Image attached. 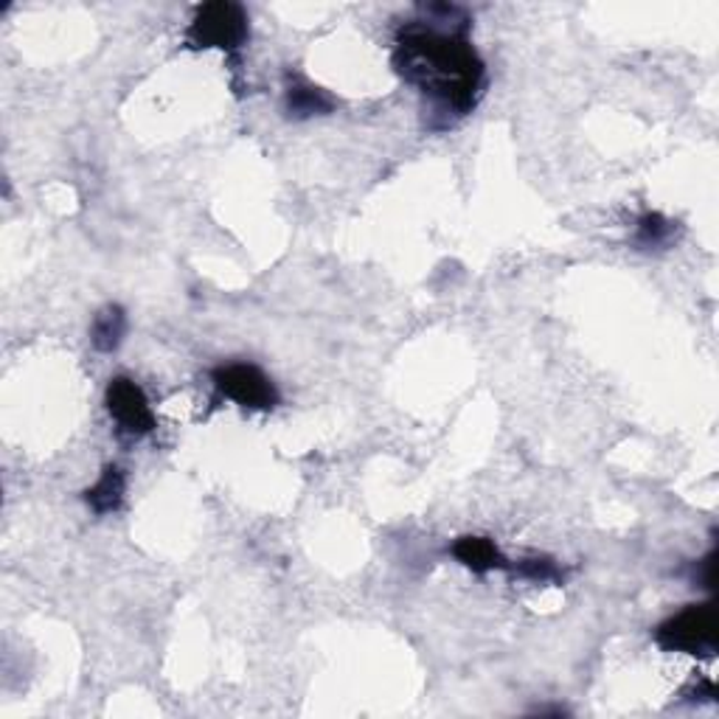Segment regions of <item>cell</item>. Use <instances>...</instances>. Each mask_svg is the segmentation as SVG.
<instances>
[{
	"instance_id": "cell-5",
	"label": "cell",
	"mask_w": 719,
	"mask_h": 719,
	"mask_svg": "<svg viewBox=\"0 0 719 719\" xmlns=\"http://www.w3.org/2000/svg\"><path fill=\"white\" fill-rule=\"evenodd\" d=\"M107 411L116 420L121 433L127 436H146L155 431V413H152L150 400L141 391V385L130 380V377H116L107 385Z\"/></svg>"
},
{
	"instance_id": "cell-3",
	"label": "cell",
	"mask_w": 719,
	"mask_h": 719,
	"mask_svg": "<svg viewBox=\"0 0 719 719\" xmlns=\"http://www.w3.org/2000/svg\"><path fill=\"white\" fill-rule=\"evenodd\" d=\"M655 641L666 652L711 657L717 652V610L711 604H691L655 630Z\"/></svg>"
},
{
	"instance_id": "cell-2",
	"label": "cell",
	"mask_w": 719,
	"mask_h": 719,
	"mask_svg": "<svg viewBox=\"0 0 719 719\" xmlns=\"http://www.w3.org/2000/svg\"><path fill=\"white\" fill-rule=\"evenodd\" d=\"M248 12L231 0H217L197 9L186 32V43L192 48L237 51L248 43Z\"/></svg>"
},
{
	"instance_id": "cell-10",
	"label": "cell",
	"mask_w": 719,
	"mask_h": 719,
	"mask_svg": "<svg viewBox=\"0 0 719 719\" xmlns=\"http://www.w3.org/2000/svg\"><path fill=\"white\" fill-rule=\"evenodd\" d=\"M677 231V222L666 219L657 211H646L644 217L639 219L635 226V244L644 248V251H652V248H666L672 242Z\"/></svg>"
},
{
	"instance_id": "cell-7",
	"label": "cell",
	"mask_w": 719,
	"mask_h": 719,
	"mask_svg": "<svg viewBox=\"0 0 719 719\" xmlns=\"http://www.w3.org/2000/svg\"><path fill=\"white\" fill-rule=\"evenodd\" d=\"M124 492H127L124 469H121L119 464H107V467L101 469L99 481L85 492V503H88L96 514H110L124 503Z\"/></svg>"
},
{
	"instance_id": "cell-8",
	"label": "cell",
	"mask_w": 719,
	"mask_h": 719,
	"mask_svg": "<svg viewBox=\"0 0 719 719\" xmlns=\"http://www.w3.org/2000/svg\"><path fill=\"white\" fill-rule=\"evenodd\" d=\"M284 110L293 119H313V116H326L335 110V99L324 88H315L307 81H293L284 94Z\"/></svg>"
},
{
	"instance_id": "cell-4",
	"label": "cell",
	"mask_w": 719,
	"mask_h": 719,
	"mask_svg": "<svg viewBox=\"0 0 719 719\" xmlns=\"http://www.w3.org/2000/svg\"><path fill=\"white\" fill-rule=\"evenodd\" d=\"M214 385L226 400L251 411H273L279 405V391L262 369L251 363H228L214 369Z\"/></svg>"
},
{
	"instance_id": "cell-9",
	"label": "cell",
	"mask_w": 719,
	"mask_h": 719,
	"mask_svg": "<svg viewBox=\"0 0 719 719\" xmlns=\"http://www.w3.org/2000/svg\"><path fill=\"white\" fill-rule=\"evenodd\" d=\"M127 335V313L119 304H107L105 309H99L90 326V344L101 355H110L121 346Z\"/></svg>"
},
{
	"instance_id": "cell-6",
	"label": "cell",
	"mask_w": 719,
	"mask_h": 719,
	"mask_svg": "<svg viewBox=\"0 0 719 719\" xmlns=\"http://www.w3.org/2000/svg\"><path fill=\"white\" fill-rule=\"evenodd\" d=\"M453 557L469 568L472 574H489V570H509L512 563L501 554V548L489 537H458L453 543Z\"/></svg>"
},
{
	"instance_id": "cell-1",
	"label": "cell",
	"mask_w": 719,
	"mask_h": 719,
	"mask_svg": "<svg viewBox=\"0 0 719 719\" xmlns=\"http://www.w3.org/2000/svg\"><path fill=\"white\" fill-rule=\"evenodd\" d=\"M400 29L394 70L442 113L467 116L483 94V59L469 40V18L456 7H425Z\"/></svg>"
},
{
	"instance_id": "cell-12",
	"label": "cell",
	"mask_w": 719,
	"mask_h": 719,
	"mask_svg": "<svg viewBox=\"0 0 719 719\" xmlns=\"http://www.w3.org/2000/svg\"><path fill=\"white\" fill-rule=\"evenodd\" d=\"M695 582L700 585V588H713V582H717V551H711L706 559L697 563Z\"/></svg>"
},
{
	"instance_id": "cell-11",
	"label": "cell",
	"mask_w": 719,
	"mask_h": 719,
	"mask_svg": "<svg viewBox=\"0 0 719 719\" xmlns=\"http://www.w3.org/2000/svg\"><path fill=\"white\" fill-rule=\"evenodd\" d=\"M512 574H518L520 579H529V582L540 585H563L565 582V570L559 568L551 557H543V554H532V557L520 559V563H512Z\"/></svg>"
}]
</instances>
